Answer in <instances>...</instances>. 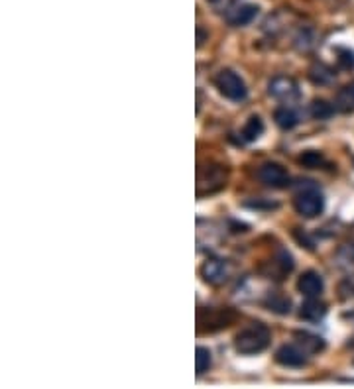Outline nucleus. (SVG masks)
<instances>
[{
    "mask_svg": "<svg viewBox=\"0 0 354 389\" xmlns=\"http://www.w3.org/2000/svg\"><path fill=\"white\" fill-rule=\"evenodd\" d=\"M258 179L272 189H285L290 185V173L280 163H264L258 169Z\"/></svg>",
    "mask_w": 354,
    "mask_h": 389,
    "instance_id": "39448f33",
    "label": "nucleus"
},
{
    "mask_svg": "<svg viewBox=\"0 0 354 389\" xmlns=\"http://www.w3.org/2000/svg\"><path fill=\"white\" fill-rule=\"evenodd\" d=\"M207 2L211 4L212 8H217V10H229L230 2H232V0H207Z\"/></svg>",
    "mask_w": 354,
    "mask_h": 389,
    "instance_id": "393cba45",
    "label": "nucleus"
},
{
    "mask_svg": "<svg viewBox=\"0 0 354 389\" xmlns=\"http://www.w3.org/2000/svg\"><path fill=\"white\" fill-rule=\"evenodd\" d=\"M305 354L307 352L303 348H297V346L293 344H285L275 352V362L282 364L285 368H301V366H305V362H307Z\"/></svg>",
    "mask_w": 354,
    "mask_h": 389,
    "instance_id": "0eeeda50",
    "label": "nucleus"
},
{
    "mask_svg": "<svg viewBox=\"0 0 354 389\" xmlns=\"http://www.w3.org/2000/svg\"><path fill=\"white\" fill-rule=\"evenodd\" d=\"M215 85L219 88L222 97L229 98L232 103H240L244 100L248 95L246 83L240 79V75H236L234 71L222 69L217 77H215Z\"/></svg>",
    "mask_w": 354,
    "mask_h": 389,
    "instance_id": "7ed1b4c3",
    "label": "nucleus"
},
{
    "mask_svg": "<svg viewBox=\"0 0 354 389\" xmlns=\"http://www.w3.org/2000/svg\"><path fill=\"white\" fill-rule=\"evenodd\" d=\"M266 307L278 313V315H287L292 310V301H290V297L282 295V293H270L266 297Z\"/></svg>",
    "mask_w": 354,
    "mask_h": 389,
    "instance_id": "2eb2a0df",
    "label": "nucleus"
},
{
    "mask_svg": "<svg viewBox=\"0 0 354 389\" xmlns=\"http://www.w3.org/2000/svg\"><path fill=\"white\" fill-rule=\"evenodd\" d=\"M297 344L305 350L307 354H317L325 348V340L317 335H311V332H297Z\"/></svg>",
    "mask_w": 354,
    "mask_h": 389,
    "instance_id": "4468645a",
    "label": "nucleus"
},
{
    "mask_svg": "<svg viewBox=\"0 0 354 389\" xmlns=\"http://www.w3.org/2000/svg\"><path fill=\"white\" fill-rule=\"evenodd\" d=\"M341 291H343V295H345V297H348V295H354V275L343 281V285H341Z\"/></svg>",
    "mask_w": 354,
    "mask_h": 389,
    "instance_id": "b1692460",
    "label": "nucleus"
},
{
    "mask_svg": "<svg viewBox=\"0 0 354 389\" xmlns=\"http://www.w3.org/2000/svg\"><path fill=\"white\" fill-rule=\"evenodd\" d=\"M197 34H199V42H197V45H201V44H203V37H205L203 30L199 28V30H197Z\"/></svg>",
    "mask_w": 354,
    "mask_h": 389,
    "instance_id": "a878e982",
    "label": "nucleus"
},
{
    "mask_svg": "<svg viewBox=\"0 0 354 389\" xmlns=\"http://www.w3.org/2000/svg\"><path fill=\"white\" fill-rule=\"evenodd\" d=\"M309 79L315 85H329L331 81L335 79V75H333V69L327 67L325 63H315L309 69Z\"/></svg>",
    "mask_w": 354,
    "mask_h": 389,
    "instance_id": "f3484780",
    "label": "nucleus"
},
{
    "mask_svg": "<svg viewBox=\"0 0 354 389\" xmlns=\"http://www.w3.org/2000/svg\"><path fill=\"white\" fill-rule=\"evenodd\" d=\"M335 115V108L333 105H329L327 100H313L311 103V116L317 118V120H327L331 116Z\"/></svg>",
    "mask_w": 354,
    "mask_h": 389,
    "instance_id": "6ab92c4d",
    "label": "nucleus"
},
{
    "mask_svg": "<svg viewBox=\"0 0 354 389\" xmlns=\"http://www.w3.org/2000/svg\"><path fill=\"white\" fill-rule=\"evenodd\" d=\"M338 257L343 260V264H354V244H346L341 252Z\"/></svg>",
    "mask_w": 354,
    "mask_h": 389,
    "instance_id": "5701e85b",
    "label": "nucleus"
},
{
    "mask_svg": "<svg viewBox=\"0 0 354 389\" xmlns=\"http://www.w3.org/2000/svg\"><path fill=\"white\" fill-rule=\"evenodd\" d=\"M325 315H327V305L317 301L315 297H309V301H305L299 309V317L303 320H309V323H319Z\"/></svg>",
    "mask_w": 354,
    "mask_h": 389,
    "instance_id": "9b49d317",
    "label": "nucleus"
},
{
    "mask_svg": "<svg viewBox=\"0 0 354 389\" xmlns=\"http://www.w3.org/2000/svg\"><path fill=\"white\" fill-rule=\"evenodd\" d=\"M201 275H203V279L207 283L219 285L227 277V265L221 260H207L203 267H201Z\"/></svg>",
    "mask_w": 354,
    "mask_h": 389,
    "instance_id": "9d476101",
    "label": "nucleus"
},
{
    "mask_svg": "<svg viewBox=\"0 0 354 389\" xmlns=\"http://www.w3.org/2000/svg\"><path fill=\"white\" fill-rule=\"evenodd\" d=\"M268 93L278 100H293L299 97L297 83L292 77H274L268 85Z\"/></svg>",
    "mask_w": 354,
    "mask_h": 389,
    "instance_id": "423d86ee",
    "label": "nucleus"
},
{
    "mask_svg": "<svg viewBox=\"0 0 354 389\" xmlns=\"http://www.w3.org/2000/svg\"><path fill=\"white\" fill-rule=\"evenodd\" d=\"M224 181H227V169H222V166L201 168L197 175V194L203 197L207 193H215L224 185Z\"/></svg>",
    "mask_w": 354,
    "mask_h": 389,
    "instance_id": "20e7f679",
    "label": "nucleus"
},
{
    "mask_svg": "<svg viewBox=\"0 0 354 389\" xmlns=\"http://www.w3.org/2000/svg\"><path fill=\"white\" fill-rule=\"evenodd\" d=\"M209 368H211V350L199 346L195 350V370H197V373H205Z\"/></svg>",
    "mask_w": 354,
    "mask_h": 389,
    "instance_id": "aec40b11",
    "label": "nucleus"
},
{
    "mask_svg": "<svg viewBox=\"0 0 354 389\" xmlns=\"http://www.w3.org/2000/svg\"><path fill=\"white\" fill-rule=\"evenodd\" d=\"M336 108L341 112H353L354 110V83L346 85L345 88L338 91L336 95Z\"/></svg>",
    "mask_w": 354,
    "mask_h": 389,
    "instance_id": "a211bd4d",
    "label": "nucleus"
},
{
    "mask_svg": "<svg viewBox=\"0 0 354 389\" xmlns=\"http://www.w3.org/2000/svg\"><path fill=\"white\" fill-rule=\"evenodd\" d=\"M262 134H264V122H262V118L260 116H250L246 124H244V128H242V138L246 141H254Z\"/></svg>",
    "mask_w": 354,
    "mask_h": 389,
    "instance_id": "dca6fc26",
    "label": "nucleus"
},
{
    "mask_svg": "<svg viewBox=\"0 0 354 389\" xmlns=\"http://www.w3.org/2000/svg\"><path fill=\"white\" fill-rule=\"evenodd\" d=\"M338 65L343 67V69H353L354 67V52L350 50H338Z\"/></svg>",
    "mask_w": 354,
    "mask_h": 389,
    "instance_id": "4be33fe9",
    "label": "nucleus"
},
{
    "mask_svg": "<svg viewBox=\"0 0 354 389\" xmlns=\"http://www.w3.org/2000/svg\"><path fill=\"white\" fill-rule=\"evenodd\" d=\"M299 163L301 166H305V168L315 169V168H321V166L325 163V158H323V153H319V151L315 150H309L301 153Z\"/></svg>",
    "mask_w": 354,
    "mask_h": 389,
    "instance_id": "412c9836",
    "label": "nucleus"
},
{
    "mask_svg": "<svg viewBox=\"0 0 354 389\" xmlns=\"http://www.w3.org/2000/svg\"><path fill=\"white\" fill-rule=\"evenodd\" d=\"M268 344H270V330L260 323L242 328L239 335L234 336V348L236 352L244 354V356L264 352Z\"/></svg>",
    "mask_w": 354,
    "mask_h": 389,
    "instance_id": "f257e3e1",
    "label": "nucleus"
},
{
    "mask_svg": "<svg viewBox=\"0 0 354 389\" xmlns=\"http://www.w3.org/2000/svg\"><path fill=\"white\" fill-rule=\"evenodd\" d=\"M297 289L305 297H319L325 289V283H323V277L317 272H305L297 281Z\"/></svg>",
    "mask_w": 354,
    "mask_h": 389,
    "instance_id": "6e6552de",
    "label": "nucleus"
},
{
    "mask_svg": "<svg viewBox=\"0 0 354 389\" xmlns=\"http://www.w3.org/2000/svg\"><path fill=\"white\" fill-rule=\"evenodd\" d=\"M293 269V257L285 252V250H280L278 256L272 260V272L270 275L274 279H283V275H287Z\"/></svg>",
    "mask_w": 354,
    "mask_h": 389,
    "instance_id": "f8f14e48",
    "label": "nucleus"
},
{
    "mask_svg": "<svg viewBox=\"0 0 354 389\" xmlns=\"http://www.w3.org/2000/svg\"><path fill=\"white\" fill-rule=\"evenodd\" d=\"M258 14V6L254 4H239L227 12V22L230 26H246Z\"/></svg>",
    "mask_w": 354,
    "mask_h": 389,
    "instance_id": "1a4fd4ad",
    "label": "nucleus"
},
{
    "mask_svg": "<svg viewBox=\"0 0 354 389\" xmlns=\"http://www.w3.org/2000/svg\"><path fill=\"white\" fill-rule=\"evenodd\" d=\"M274 120L283 130H292L299 124V115L293 110L292 106H280L274 112Z\"/></svg>",
    "mask_w": 354,
    "mask_h": 389,
    "instance_id": "ddd939ff",
    "label": "nucleus"
},
{
    "mask_svg": "<svg viewBox=\"0 0 354 389\" xmlns=\"http://www.w3.org/2000/svg\"><path fill=\"white\" fill-rule=\"evenodd\" d=\"M323 209H325V199L317 185H313V181H305V185L301 187V191L295 197V211L305 219H315L323 212Z\"/></svg>",
    "mask_w": 354,
    "mask_h": 389,
    "instance_id": "f03ea898",
    "label": "nucleus"
}]
</instances>
